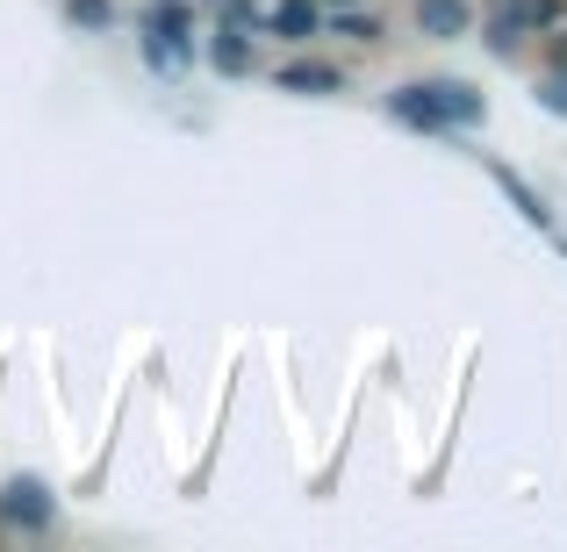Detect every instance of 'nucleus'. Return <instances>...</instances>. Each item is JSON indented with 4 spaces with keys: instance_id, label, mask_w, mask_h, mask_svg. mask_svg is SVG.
I'll use <instances>...</instances> for the list:
<instances>
[{
    "instance_id": "1",
    "label": "nucleus",
    "mask_w": 567,
    "mask_h": 552,
    "mask_svg": "<svg viewBox=\"0 0 567 552\" xmlns=\"http://www.w3.org/2000/svg\"><path fill=\"white\" fill-rule=\"evenodd\" d=\"M388 115L410 129H474L488 115V101L474 94L467 80H424V86H402L388 94Z\"/></svg>"
},
{
    "instance_id": "2",
    "label": "nucleus",
    "mask_w": 567,
    "mask_h": 552,
    "mask_svg": "<svg viewBox=\"0 0 567 552\" xmlns=\"http://www.w3.org/2000/svg\"><path fill=\"white\" fill-rule=\"evenodd\" d=\"M560 22V0H496L488 8V51L511 58L517 37H532V29H554Z\"/></svg>"
},
{
    "instance_id": "3",
    "label": "nucleus",
    "mask_w": 567,
    "mask_h": 552,
    "mask_svg": "<svg viewBox=\"0 0 567 552\" xmlns=\"http://www.w3.org/2000/svg\"><path fill=\"white\" fill-rule=\"evenodd\" d=\"M0 524H8V531H51V488L29 481V473L8 481V488H0Z\"/></svg>"
},
{
    "instance_id": "4",
    "label": "nucleus",
    "mask_w": 567,
    "mask_h": 552,
    "mask_svg": "<svg viewBox=\"0 0 567 552\" xmlns=\"http://www.w3.org/2000/svg\"><path fill=\"white\" fill-rule=\"evenodd\" d=\"M467 22H474L467 0H416V29H424V37H439V43L467 37Z\"/></svg>"
},
{
    "instance_id": "5",
    "label": "nucleus",
    "mask_w": 567,
    "mask_h": 552,
    "mask_svg": "<svg viewBox=\"0 0 567 552\" xmlns=\"http://www.w3.org/2000/svg\"><path fill=\"white\" fill-rule=\"evenodd\" d=\"M280 94H346V72L302 58V65H280Z\"/></svg>"
},
{
    "instance_id": "6",
    "label": "nucleus",
    "mask_w": 567,
    "mask_h": 552,
    "mask_svg": "<svg viewBox=\"0 0 567 552\" xmlns=\"http://www.w3.org/2000/svg\"><path fill=\"white\" fill-rule=\"evenodd\" d=\"M488 173H496V187H503V194H511V208H517V216H525V222H532V230H546V222H554V208H546V201H539V194H532L525 180H517V173H511V166H488Z\"/></svg>"
},
{
    "instance_id": "7",
    "label": "nucleus",
    "mask_w": 567,
    "mask_h": 552,
    "mask_svg": "<svg viewBox=\"0 0 567 552\" xmlns=\"http://www.w3.org/2000/svg\"><path fill=\"white\" fill-rule=\"evenodd\" d=\"M266 22H274L280 37H317V0H280Z\"/></svg>"
},
{
    "instance_id": "8",
    "label": "nucleus",
    "mask_w": 567,
    "mask_h": 552,
    "mask_svg": "<svg viewBox=\"0 0 567 552\" xmlns=\"http://www.w3.org/2000/svg\"><path fill=\"white\" fill-rule=\"evenodd\" d=\"M216 65L223 72H251V37L237 22H223V37H216Z\"/></svg>"
},
{
    "instance_id": "9",
    "label": "nucleus",
    "mask_w": 567,
    "mask_h": 552,
    "mask_svg": "<svg viewBox=\"0 0 567 552\" xmlns=\"http://www.w3.org/2000/svg\"><path fill=\"white\" fill-rule=\"evenodd\" d=\"M144 37H187V0H158L144 14Z\"/></svg>"
},
{
    "instance_id": "10",
    "label": "nucleus",
    "mask_w": 567,
    "mask_h": 552,
    "mask_svg": "<svg viewBox=\"0 0 567 552\" xmlns=\"http://www.w3.org/2000/svg\"><path fill=\"white\" fill-rule=\"evenodd\" d=\"M65 14H72L80 29H109V22H115V8H109V0H65Z\"/></svg>"
},
{
    "instance_id": "11",
    "label": "nucleus",
    "mask_w": 567,
    "mask_h": 552,
    "mask_svg": "<svg viewBox=\"0 0 567 552\" xmlns=\"http://www.w3.org/2000/svg\"><path fill=\"white\" fill-rule=\"evenodd\" d=\"M338 37H360V43H374V37H381V22H374V14H352V8H346V14H338Z\"/></svg>"
},
{
    "instance_id": "12",
    "label": "nucleus",
    "mask_w": 567,
    "mask_h": 552,
    "mask_svg": "<svg viewBox=\"0 0 567 552\" xmlns=\"http://www.w3.org/2000/svg\"><path fill=\"white\" fill-rule=\"evenodd\" d=\"M539 101H546V108H554V115H567V72H554V80L539 86Z\"/></svg>"
},
{
    "instance_id": "13",
    "label": "nucleus",
    "mask_w": 567,
    "mask_h": 552,
    "mask_svg": "<svg viewBox=\"0 0 567 552\" xmlns=\"http://www.w3.org/2000/svg\"><path fill=\"white\" fill-rule=\"evenodd\" d=\"M554 72H567V37H560V43H554Z\"/></svg>"
},
{
    "instance_id": "14",
    "label": "nucleus",
    "mask_w": 567,
    "mask_h": 552,
    "mask_svg": "<svg viewBox=\"0 0 567 552\" xmlns=\"http://www.w3.org/2000/svg\"><path fill=\"white\" fill-rule=\"evenodd\" d=\"M331 8H352V0H331Z\"/></svg>"
}]
</instances>
